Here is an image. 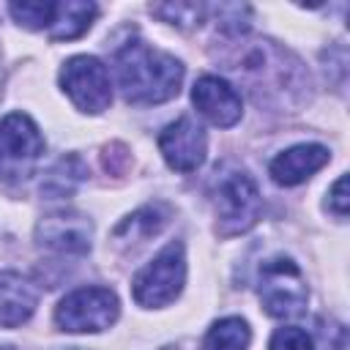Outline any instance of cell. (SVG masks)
<instances>
[{
  "instance_id": "obj_20",
  "label": "cell",
  "mask_w": 350,
  "mask_h": 350,
  "mask_svg": "<svg viewBox=\"0 0 350 350\" xmlns=\"http://www.w3.org/2000/svg\"><path fill=\"white\" fill-rule=\"evenodd\" d=\"M268 350H314V342H312V336L304 328L287 325V328H279L271 336Z\"/></svg>"
},
{
  "instance_id": "obj_10",
  "label": "cell",
  "mask_w": 350,
  "mask_h": 350,
  "mask_svg": "<svg viewBox=\"0 0 350 350\" xmlns=\"http://www.w3.org/2000/svg\"><path fill=\"white\" fill-rule=\"evenodd\" d=\"M191 101H194V107L200 109L202 118H208L213 126H221V129L235 126L243 115L238 90L227 79L213 77V74H202L194 82Z\"/></svg>"
},
{
  "instance_id": "obj_14",
  "label": "cell",
  "mask_w": 350,
  "mask_h": 350,
  "mask_svg": "<svg viewBox=\"0 0 350 350\" xmlns=\"http://www.w3.org/2000/svg\"><path fill=\"white\" fill-rule=\"evenodd\" d=\"M98 8L96 3H85V0H66V3H55V16L49 25V38L52 41H71L79 38L82 33H88V27L93 25Z\"/></svg>"
},
{
  "instance_id": "obj_23",
  "label": "cell",
  "mask_w": 350,
  "mask_h": 350,
  "mask_svg": "<svg viewBox=\"0 0 350 350\" xmlns=\"http://www.w3.org/2000/svg\"><path fill=\"white\" fill-rule=\"evenodd\" d=\"M164 350H172V347H164Z\"/></svg>"
},
{
  "instance_id": "obj_5",
  "label": "cell",
  "mask_w": 350,
  "mask_h": 350,
  "mask_svg": "<svg viewBox=\"0 0 350 350\" xmlns=\"http://www.w3.org/2000/svg\"><path fill=\"white\" fill-rule=\"evenodd\" d=\"M257 293L271 317H295L306 309L309 301V287L298 262L284 254L262 262Z\"/></svg>"
},
{
  "instance_id": "obj_6",
  "label": "cell",
  "mask_w": 350,
  "mask_h": 350,
  "mask_svg": "<svg viewBox=\"0 0 350 350\" xmlns=\"http://www.w3.org/2000/svg\"><path fill=\"white\" fill-rule=\"evenodd\" d=\"M118 314L120 304L109 287H79L57 304L55 323L68 334H96L109 328Z\"/></svg>"
},
{
  "instance_id": "obj_11",
  "label": "cell",
  "mask_w": 350,
  "mask_h": 350,
  "mask_svg": "<svg viewBox=\"0 0 350 350\" xmlns=\"http://www.w3.org/2000/svg\"><path fill=\"white\" fill-rule=\"evenodd\" d=\"M44 153V137L33 118L11 112L0 120V161L11 167H27Z\"/></svg>"
},
{
  "instance_id": "obj_8",
  "label": "cell",
  "mask_w": 350,
  "mask_h": 350,
  "mask_svg": "<svg viewBox=\"0 0 350 350\" xmlns=\"http://www.w3.org/2000/svg\"><path fill=\"white\" fill-rule=\"evenodd\" d=\"M159 150L164 161L178 172H194L202 167L208 153V137L202 126L191 118H178L159 134Z\"/></svg>"
},
{
  "instance_id": "obj_12",
  "label": "cell",
  "mask_w": 350,
  "mask_h": 350,
  "mask_svg": "<svg viewBox=\"0 0 350 350\" xmlns=\"http://www.w3.org/2000/svg\"><path fill=\"white\" fill-rule=\"evenodd\" d=\"M331 159L325 145L317 142H301L293 145L287 150H282L273 161H271V178L279 186H298L306 178H312L320 167H325Z\"/></svg>"
},
{
  "instance_id": "obj_9",
  "label": "cell",
  "mask_w": 350,
  "mask_h": 350,
  "mask_svg": "<svg viewBox=\"0 0 350 350\" xmlns=\"http://www.w3.org/2000/svg\"><path fill=\"white\" fill-rule=\"evenodd\" d=\"M93 224L77 211H55L36 224V241L41 249L57 254H88Z\"/></svg>"
},
{
  "instance_id": "obj_19",
  "label": "cell",
  "mask_w": 350,
  "mask_h": 350,
  "mask_svg": "<svg viewBox=\"0 0 350 350\" xmlns=\"http://www.w3.org/2000/svg\"><path fill=\"white\" fill-rule=\"evenodd\" d=\"M8 14L27 30H49L55 16V3H11Z\"/></svg>"
},
{
  "instance_id": "obj_13",
  "label": "cell",
  "mask_w": 350,
  "mask_h": 350,
  "mask_svg": "<svg viewBox=\"0 0 350 350\" xmlns=\"http://www.w3.org/2000/svg\"><path fill=\"white\" fill-rule=\"evenodd\" d=\"M38 290L16 271H0V328H19L33 317Z\"/></svg>"
},
{
  "instance_id": "obj_16",
  "label": "cell",
  "mask_w": 350,
  "mask_h": 350,
  "mask_svg": "<svg viewBox=\"0 0 350 350\" xmlns=\"http://www.w3.org/2000/svg\"><path fill=\"white\" fill-rule=\"evenodd\" d=\"M85 178H88L85 161H82L79 156L68 153V156L57 159V161L49 167V172H46L44 180H41V194H46V197H52V200L71 197V194L77 191V186H79Z\"/></svg>"
},
{
  "instance_id": "obj_21",
  "label": "cell",
  "mask_w": 350,
  "mask_h": 350,
  "mask_svg": "<svg viewBox=\"0 0 350 350\" xmlns=\"http://www.w3.org/2000/svg\"><path fill=\"white\" fill-rule=\"evenodd\" d=\"M328 208H331L339 219L347 216V208H350V197H347V175H339V180L331 186V191H328Z\"/></svg>"
},
{
  "instance_id": "obj_18",
  "label": "cell",
  "mask_w": 350,
  "mask_h": 350,
  "mask_svg": "<svg viewBox=\"0 0 350 350\" xmlns=\"http://www.w3.org/2000/svg\"><path fill=\"white\" fill-rule=\"evenodd\" d=\"M150 11L156 16H161L170 25L178 27H197L208 11V5L202 3H161V5H150Z\"/></svg>"
},
{
  "instance_id": "obj_22",
  "label": "cell",
  "mask_w": 350,
  "mask_h": 350,
  "mask_svg": "<svg viewBox=\"0 0 350 350\" xmlns=\"http://www.w3.org/2000/svg\"><path fill=\"white\" fill-rule=\"evenodd\" d=\"M104 170L107 172H123L126 170V164H129V150H126V145H120V142H115V145H107L104 148Z\"/></svg>"
},
{
  "instance_id": "obj_3",
  "label": "cell",
  "mask_w": 350,
  "mask_h": 350,
  "mask_svg": "<svg viewBox=\"0 0 350 350\" xmlns=\"http://www.w3.org/2000/svg\"><path fill=\"white\" fill-rule=\"evenodd\" d=\"M211 202L216 213V232L221 238H232L252 230L262 211L254 178L238 164L216 167L211 178Z\"/></svg>"
},
{
  "instance_id": "obj_7",
  "label": "cell",
  "mask_w": 350,
  "mask_h": 350,
  "mask_svg": "<svg viewBox=\"0 0 350 350\" xmlns=\"http://www.w3.org/2000/svg\"><path fill=\"white\" fill-rule=\"evenodd\" d=\"M60 88L77 109L98 115L112 101V85L107 66L93 55H74L60 68Z\"/></svg>"
},
{
  "instance_id": "obj_1",
  "label": "cell",
  "mask_w": 350,
  "mask_h": 350,
  "mask_svg": "<svg viewBox=\"0 0 350 350\" xmlns=\"http://www.w3.org/2000/svg\"><path fill=\"white\" fill-rule=\"evenodd\" d=\"M216 57L235 79L243 82L260 107L265 104L295 112V107L309 98L312 82L304 63L271 38H257L246 30L221 33Z\"/></svg>"
},
{
  "instance_id": "obj_15",
  "label": "cell",
  "mask_w": 350,
  "mask_h": 350,
  "mask_svg": "<svg viewBox=\"0 0 350 350\" xmlns=\"http://www.w3.org/2000/svg\"><path fill=\"white\" fill-rule=\"evenodd\" d=\"M170 221V208L164 202H150L139 211H134L131 216H126L118 227H115V241L118 243H142L150 235L161 232V227Z\"/></svg>"
},
{
  "instance_id": "obj_4",
  "label": "cell",
  "mask_w": 350,
  "mask_h": 350,
  "mask_svg": "<svg viewBox=\"0 0 350 350\" xmlns=\"http://www.w3.org/2000/svg\"><path fill=\"white\" fill-rule=\"evenodd\" d=\"M183 284H186V254H183V243L172 241L134 276L131 293L139 306L156 309L172 304L180 295Z\"/></svg>"
},
{
  "instance_id": "obj_2",
  "label": "cell",
  "mask_w": 350,
  "mask_h": 350,
  "mask_svg": "<svg viewBox=\"0 0 350 350\" xmlns=\"http://www.w3.org/2000/svg\"><path fill=\"white\" fill-rule=\"evenodd\" d=\"M115 74L123 98L131 104H161L178 96L183 66L172 55L145 44L142 38L126 41L115 52Z\"/></svg>"
},
{
  "instance_id": "obj_17",
  "label": "cell",
  "mask_w": 350,
  "mask_h": 350,
  "mask_svg": "<svg viewBox=\"0 0 350 350\" xmlns=\"http://www.w3.org/2000/svg\"><path fill=\"white\" fill-rule=\"evenodd\" d=\"M249 339H252V331H249L246 320H241V317H221V320H216L208 328L200 350H246Z\"/></svg>"
}]
</instances>
